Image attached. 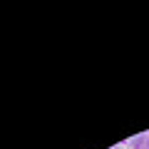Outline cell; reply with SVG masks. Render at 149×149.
Here are the masks:
<instances>
[{"mask_svg": "<svg viewBox=\"0 0 149 149\" xmlns=\"http://www.w3.org/2000/svg\"><path fill=\"white\" fill-rule=\"evenodd\" d=\"M114 149H124V147H114Z\"/></svg>", "mask_w": 149, "mask_h": 149, "instance_id": "7a4b0ae2", "label": "cell"}, {"mask_svg": "<svg viewBox=\"0 0 149 149\" xmlns=\"http://www.w3.org/2000/svg\"><path fill=\"white\" fill-rule=\"evenodd\" d=\"M144 149H149V139H147V147H144Z\"/></svg>", "mask_w": 149, "mask_h": 149, "instance_id": "6da1fadb", "label": "cell"}]
</instances>
